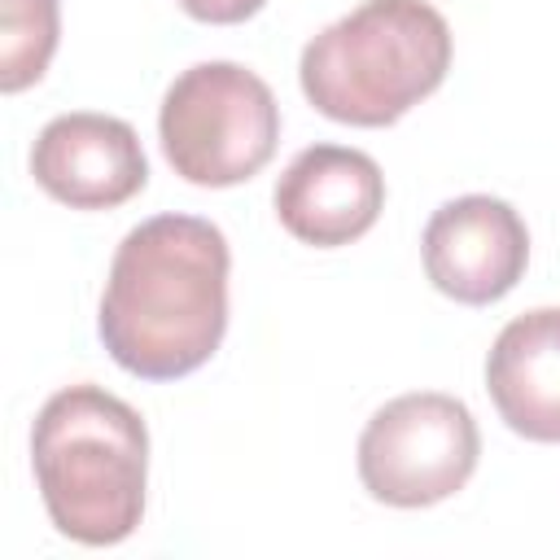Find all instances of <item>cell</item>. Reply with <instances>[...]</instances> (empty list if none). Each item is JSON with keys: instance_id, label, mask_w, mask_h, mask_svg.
Here are the masks:
<instances>
[{"instance_id": "cell-1", "label": "cell", "mask_w": 560, "mask_h": 560, "mask_svg": "<svg viewBox=\"0 0 560 560\" xmlns=\"http://www.w3.org/2000/svg\"><path fill=\"white\" fill-rule=\"evenodd\" d=\"M228 236L197 214H153L114 249L96 332L140 381H179L228 332Z\"/></svg>"}, {"instance_id": "cell-2", "label": "cell", "mask_w": 560, "mask_h": 560, "mask_svg": "<svg viewBox=\"0 0 560 560\" xmlns=\"http://www.w3.org/2000/svg\"><path fill=\"white\" fill-rule=\"evenodd\" d=\"M31 468L57 534L83 547H114L144 516L149 429L118 394L66 385L31 424Z\"/></svg>"}, {"instance_id": "cell-10", "label": "cell", "mask_w": 560, "mask_h": 560, "mask_svg": "<svg viewBox=\"0 0 560 560\" xmlns=\"http://www.w3.org/2000/svg\"><path fill=\"white\" fill-rule=\"evenodd\" d=\"M61 35V0H0V92L44 79Z\"/></svg>"}, {"instance_id": "cell-6", "label": "cell", "mask_w": 560, "mask_h": 560, "mask_svg": "<svg viewBox=\"0 0 560 560\" xmlns=\"http://www.w3.org/2000/svg\"><path fill=\"white\" fill-rule=\"evenodd\" d=\"M424 276L464 306H490L516 289L529 262L525 219L490 192H468L433 210L424 223Z\"/></svg>"}, {"instance_id": "cell-8", "label": "cell", "mask_w": 560, "mask_h": 560, "mask_svg": "<svg viewBox=\"0 0 560 560\" xmlns=\"http://www.w3.org/2000/svg\"><path fill=\"white\" fill-rule=\"evenodd\" d=\"M280 228L315 249H337L372 232L385 210V175L376 158L350 144L302 149L271 192Z\"/></svg>"}, {"instance_id": "cell-11", "label": "cell", "mask_w": 560, "mask_h": 560, "mask_svg": "<svg viewBox=\"0 0 560 560\" xmlns=\"http://www.w3.org/2000/svg\"><path fill=\"white\" fill-rule=\"evenodd\" d=\"M188 18L197 22H210V26H236L245 18H254L267 0H175Z\"/></svg>"}, {"instance_id": "cell-4", "label": "cell", "mask_w": 560, "mask_h": 560, "mask_svg": "<svg viewBox=\"0 0 560 560\" xmlns=\"http://www.w3.org/2000/svg\"><path fill=\"white\" fill-rule=\"evenodd\" d=\"M158 140L179 179L232 188L276 158L280 105L254 70L236 61H197L166 88Z\"/></svg>"}, {"instance_id": "cell-3", "label": "cell", "mask_w": 560, "mask_h": 560, "mask_svg": "<svg viewBox=\"0 0 560 560\" xmlns=\"http://www.w3.org/2000/svg\"><path fill=\"white\" fill-rule=\"evenodd\" d=\"M451 70V26L429 0H363L306 39L302 96L332 122L389 127Z\"/></svg>"}, {"instance_id": "cell-7", "label": "cell", "mask_w": 560, "mask_h": 560, "mask_svg": "<svg viewBox=\"0 0 560 560\" xmlns=\"http://www.w3.org/2000/svg\"><path fill=\"white\" fill-rule=\"evenodd\" d=\"M35 184L70 210H114L149 184V162L131 122L114 114H57L31 144Z\"/></svg>"}, {"instance_id": "cell-5", "label": "cell", "mask_w": 560, "mask_h": 560, "mask_svg": "<svg viewBox=\"0 0 560 560\" xmlns=\"http://www.w3.org/2000/svg\"><path fill=\"white\" fill-rule=\"evenodd\" d=\"M481 433L472 411L438 389L389 398L359 433V481L376 503L433 508L477 472Z\"/></svg>"}, {"instance_id": "cell-9", "label": "cell", "mask_w": 560, "mask_h": 560, "mask_svg": "<svg viewBox=\"0 0 560 560\" xmlns=\"http://www.w3.org/2000/svg\"><path fill=\"white\" fill-rule=\"evenodd\" d=\"M486 389L512 433L560 442V306H538L503 324L486 354Z\"/></svg>"}]
</instances>
